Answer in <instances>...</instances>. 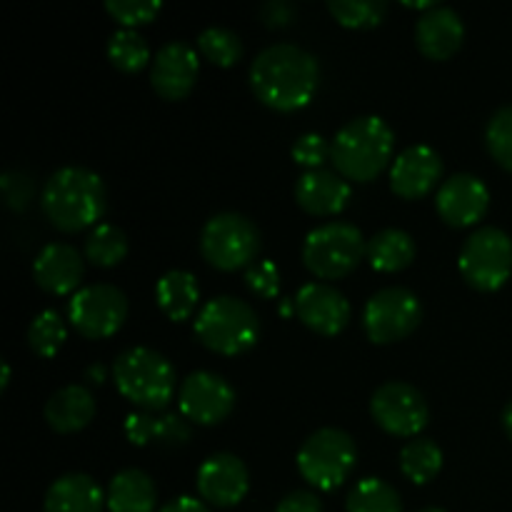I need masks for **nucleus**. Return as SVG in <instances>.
Masks as SVG:
<instances>
[{
	"label": "nucleus",
	"mask_w": 512,
	"mask_h": 512,
	"mask_svg": "<svg viewBox=\"0 0 512 512\" xmlns=\"http://www.w3.org/2000/svg\"><path fill=\"white\" fill-rule=\"evenodd\" d=\"M320 83V65L310 50L295 43H273L255 55L250 88L255 98L275 110H295L310 103Z\"/></svg>",
	"instance_id": "obj_1"
},
{
	"label": "nucleus",
	"mask_w": 512,
	"mask_h": 512,
	"mask_svg": "<svg viewBox=\"0 0 512 512\" xmlns=\"http://www.w3.org/2000/svg\"><path fill=\"white\" fill-rule=\"evenodd\" d=\"M105 183L85 165H63L43 185L40 205L55 228L75 233L95 225L105 213Z\"/></svg>",
	"instance_id": "obj_2"
},
{
	"label": "nucleus",
	"mask_w": 512,
	"mask_h": 512,
	"mask_svg": "<svg viewBox=\"0 0 512 512\" xmlns=\"http://www.w3.org/2000/svg\"><path fill=\"white\" fill-rule=\"evenodd\" d=\"M395 133L380 115H358L335 133L330 160L340 175L368 183L393 158Z\"/></svg>",
	"instance_id": "obj_3"
},
{
	"label": "nucleus",
	"mask_w": 512,
	"mask_h": 512,
	"mask_svg": "<svg viewBox=\"0 0 512 512\" xmlns=\"http://www.w3.org/2000/svg\"><path fill=\"white\" fill-rule=\"evenodd\" d=\"M113 380L118 393L140 410H165L178 385L173 363L145 345L123 350L115 358Z\"/></svg>",
	"instance_id": "obj_4"
},
{
	"label": "nucleus",
	"mask_w": 512,
	"mask_h": 512,
	"mask_svg": "<svg viewBox=\"0 0 512 512\" xmlns=\"http://www.w3.org/2000/svg\"><path fill=\"white\" fill-rule=\"evenodd\" d=\"M195 335L205 348L223 355H240L260 338V318L255 308L235 295H215L195 318Z\"/></svg>",
	"instance_id": "obj_5"
},
{
	"label": "nucleus",
	"mask_w": 512,
	"mask_h": 512,
	"mask_svg": "<svg viewBox=\"0 0 512 512\" xmlns=\"http://www.w3.org/2000/svg\"><path fill=\"white\" fill-rule=\"evenodd\" d=\"M368 240L358 225L330 220L310 230L303 240V263L310 273L323 280H335L358 268Z\"/></svg>",
	"instance_id": "obj_6"
},
{
	"label": "nucleus",
	"mask_w": 512,
	"mask_h": 512,
	"mask_svg": "<svg viewBox=\"0 0 512 512\" xmlns=\"http://www.w3.org/2000/svg\"><path fill=\"white\" fill-rule=\"evenodd\" d=\"M263 245V235L248 215L225 210L215 213L200 230V253L213 268L238 270L253 265Z\"/></svg>",
	"instance_id": "obj_7"
},
{
	"label": "nucleus",
	"mask_w": 512,
	"mask_h": 512,
	"mask_svg": "<svg viewBox=\"0 0 512 512\" xmlns=\"http://www.w3.org/2000/svg\"><path fill=\"white\" fill-rule=\"evenodd\" d=\"M358 445L340 428H320L305 438L298 450V470L313 488L333 490L355 468Z\"/></svg>",
	"instance_id": "obj_8"
},
{
	"label": "nucleus",
	"mask_w": 512,
	"mask_h": 512,
	"mask_svg": "<svg viewBox=\"0 0 512 512\" xmlns=\"http://www.w3.org/2000/svg\"><path fill=\"white\" fill-rule=\"evenodd\" d=\"M458 265L473 288H503L512 275V238L498 225H480L465 238Z\"/></svg>",
	"instance_id": "obj_9"
},
{
	"label": "nucleus",
	"mask_w": 512,
	"mask_h": 512,
	"mask_svg": "<svg viewBox=\"0 0 512 512\" xmlns=\"http://www.w3.org/2000/svg\"><path fill=\"white\" fill-rule=\"evenodd\" d=\"M423 318L420 298L405 285H388L370 295L363 308V328L373 343H395L418 328Z\"/></svg>",
	"instance_id": "obj_10"
},
{
	"label": "nucleus",
	"mask_w": 512,
	"mask_h": 512,
	"mask_svg": "<svg viewBox=\"0 0 512 512\" xmlns=\"http://www.w3.org/2000/svg\"><path fill=\"white\" fill-rule=\"evenodd\" d=\"M70 325L85 338H108L128 318V298L113 283H93L73 293L68 303Z\"/></svg>",
	"instance_id": "obj_11"
},
{
	"label": "nucleus",
	"mask_w": 512,
	"mask_h": 512,
	"mask_svg": "<svg viewBox=\"0 0 512 512\" xmlns=\"http://www.w3.org/2000/svg\"><path fill=\"white\" fill-rule=\"evenodd\" d=\"M370 415L390 435L418 438L420 430L428 425L430 408L425 395L413 383L388 380L370 398Z\"/></svg>",
	"instance_id": "obj_12"
},
{
	"label": "nucleus",
	"mask_w": 512,
	"mask_h": 512,
	"mask_svg": "<svg viewBox=\"0 0 512 512\" xmlns=\"http://www.w3.org/2000/svg\"><path fill=\"white\" fill-rule=\"evenodd\" d=\"M235 388L213 370H195L180 383V413L200 425H215L235 408Z\"/></svg>",
	"instance_id": "obj_13"
},
{
	"label": "nucleus",
	"mask_w": 512,
	"mask_h": 512,
	"mask_svg": "<svg viewBox=\"0 0 512 512\" xmlns=\"http://www.w3.org/2000/svg\"><path fill=\"white\" fill-rule=\"evenodd\" d=\"M248 465L233 453H213L198 468V493L205 503L218 508H233L248 495Z\"/></svg>",
	"instance_id": "obj_14"
},
{
	"label": "nucleus",
	"mask_w": 512,
	"mask_h": 512,
	"mask_svg": "<svg viewBox=\"0 0 512 512\" xmlns=\"http://www.w3.org/2000/svg\"><path fill=\"white\" fill-rule=\"evenodd\" d=\"M200 73V60L193 45L185 40H170L160 45L150 68V83L165 100H180L193 90Z\"/></svg>",
	"instance_id": "obj_15"
},
{
	"label": "nucleus",
	"mask_w": 512,
	"mask_h": 512,
	"mask_svg": "<svg viewBox=\"0 0 512 512\" xmlns=\"http://www.w3.org/2000/svg\"><path fill=\"white\" fill-rule=\"evenodd\" d=\"M490 190L483 178L473 173H455L440 185L435 195V208L445 223L455 225H473L488 213Z\"/></svg>",
	"instance_id": "obj_16"
},
{
	"label": "nucleus",
	"mask_w": 512,
	"mask_h": 512,
	"mask_svg": "<svg viewBox=\"0 0 512 512\" xmlns=\"http://www.w3.org/2000/svg\"><path fill=\"white\" fill-rule=\"evenodd\" d=\"M293 300L300 320L320 335L340 333L348 325L350 313H353L350 300L335 285L320 283V280L300 285Z\"/></svg>",
	"instance_id": "obj_17"
},
{
	"label": "nucleus",
	"mask_w": 512,
	"mask_h": 512,
	"mask_svg": "<svg viewBox=\"0 0 512 512\" xmlns=\"http://www.w3.org/2000/svg\"><path fill=\"white\" fill-rule=\"evenodd\" d=\"M440 175H443V160H440L438 150L428 143H415L408 145L393 160V168H390V188L400 198H420V195L433 190Z\"/></svg>",
	"instance_id": "obj_18"
},
{
	"label": "nucleus",
	"mask_w": 512,
	"mask_h": 512,
	"mask_svg": "<svg viewBox=\"0 0 512 512\" xmlns=\"http://www.w3.org/2000/svg\"><path fill=\"white\" fill-rule=\"evenodd\" d=\"M465 23L460 13L450 5L435 3L430 10H423L415 20V43L420 53L433 60H445L463 45Z\"/></svg>",
	"instance_id": "obj_19"
},
{
	"label": "nucleus",
	"mask_w": 512,
	"mask_h": 512,
	"mask_svg": "<svg viewBox=\"0 0 512 512\" xmlns=\"http://www.w3.org/2000/svg\"><path fill=\"white\" fill-rule=\"evenodd\" d=\"M83 258L70 243H48L33 260V278L45 293L65 295L83 280ZM78 293V290H75Z\"/></svg>",
	"instance_id": "obj_20"
},
{
	"label": "nucleus",
	"mask_w": 512,
	"mask_h": 512,
	"mask_svg": "<svg viewBox=\"0 0 512 512\" xmlns=\"http://www.w3.org/2000/svg\"><path fill=\"white\" fill-rule=\"evenodd\" d=\"M125 435L133 445H163L178 448L193 438L188 418L168 410H133L125 418Z\"/></svg>",
	"instance_id": "obj_21"
},
{
	"label": "nucleus",
	"mask_w": 512,
	"mask_h": 512,
	"mask_svg": "<svg viewBox=\"0 0 512 512\" xmlns=\"http://www.w3.org/2000/svg\"><path fill=\"white\" fill-rule=\"evenodd\" d=\"M353 188L348 178L328 168L305 170L295 183V200L313 215H335L348 205Z\"/></svg>",
	"instance_id": "obj_22"
},
{
	"label": "nucleus",
	"mask_w": 512,
	"mask_h": 512,
	"mask_svg": "<svg viewBox=\"0 0 512 512\" xmlns=\"http://www.w3.org/2000/svg\"><path fill=\"white\" fill-rule=\"evenodd\" d=\"M105 495L85 473H65L50 483L43 512H103Z\"/></svg>",
	"instance_id": "obj_23"
},
{
	"label": "nucleus",
	"mask_w": 512,
	"mask_h": 512,
	"mask_svg": "<svg viewBox=\"0 0 512 512\" xmlns=\"http://www.w3.org/2000/svg\"><path fill=\"white\" fill-rule=\"evenodd\" d=\"M43 415L50 428L58 430V433H75L93 420L95 398L85 385H63L45 400Z\"/></svg>",
	"instance_id": "obj_24"
},
{
	"label": "nucleus",
	"mask_w": 512,
	"mask_h": 512,
	"mask_svg": "<svg viewBox=\"0 0 512 512\" xmlns=\"http://www.w3.org/2000/svg\"><path fill=\"white\" fill-rule=\"evenodd\" d=\"M105 503L110 512H158V488L145 470L123 468L110 480Z\"/></svg>",
	"instance_id": "obj_25"
},
{
	"label": "nucleus",
	"mask_w": 512,
	"mask_h": 512,
	"mask_svg": "<svg viewBox=\"0 0 512 512\" xmlns=\"http://www.w3.org/2000/svg\"><path fill=\"white\" fill-rule=\"evenodd\" d=\"M155 298L170 320H188L198 308L200 285L190 270H168L155 285Z\"/></svg>",
	"instance_id": "obj_26"
},
{
	"label": "nucleus",
	"mask_w": 512,
	"mask_h": 512,
	"mask_svg": "<svg viewBox=\"0 0 512 512\" xmlns=\"http://www.w3.org/2000/svg\"><path fill=\"white\" fill-rule=\"evenodd\" d=\"M370 265L383 273H395L413 263L415 258V240L408 230L403 228H383L368 240L365 248Z\"/></svg>",
	"instance_id": "obj_27"
},
{
	"label": "nucleus",
	"mask_w": 512,
	"mask_h": 512,
	"mask_svg": "<svg viewBox=\"0 0 512 512\" xmlns=\"http://www.w3.org/2000/svg\"><path fill=\"white\" fill-rule=\"evenodd\" d=\"M443 468V450L433 438H413L400 448V470L405 478L423 485L430 483Z\"/></svg>",
	"instance_id": "obj_28"
},
{
	"label": "nucleus",
	"mask_w": 512,
	"mask_h": 512,
	"mask_svg": "<svg viewBox=\"0 0 512 512\" xmlns=\"http://www.w3.org/2000/svg\"><path fill=\"white\" fill-rule=\"evenodd\" d=\"M348 512H403L400 493L380 478H363L353 485L345 500Z\"/></svg>",
	"instance_id": "obj_29"
},
{
	"label": "nucleus",
	"mask_w": 512,
	"mask_h": 512,
	"mask_svg": "<svg viewBox=\"0 0 512 512\" xmlns=\"http://www.w3.org/2000/svg\"><path fill=\"white\" fill-rule=\"evenodd\" d=\"M85 260L98 268H113L128 255V235L113 223H98L83 245Z\"/></svg>",
	"instance_id": "obj_30"
},
{
	"label": "nucleus",
	"mask_w": 512,
	"mask_h": 512,
	"mask_svg": "<svg viewBox=\"0 0 512 512\" xmlns=\"http://www.w3.org/2000/svg\"><path fill=\"white\" fill-rule=\"evenodd\" d=\"M108 58L115 68L135 73L150 60V45L135 28H118L108 38Z\"/></svg>",
	"instance_id": "obj_31"
},
{
	"label": "nucleus",
	"mask_w": 512,
	"mask_h": 512,
	"mask_svg": "<svg viewBox=\"0 0 512 512\" xmlns=\"http://www.w3.org/2000/svg\"><path fill=\"white\" fill-rule=\"evenodd\" d=\"M65 343V320L58 310H40L28 325V345L40 358H53Z\"/></svg>",
	"instance_id": "obj_32"
},
{
	"label": "nucleus",
	"mask_w": 512,
	"mask_h": 512,
	"mask_svg": "<svg viewBox=\"0 0 512 512\" xmlns=\"http://www.w3.org/2000/svg\"><path fill=\"white\" fill-rule=\"evenodd\" d=\"M198 48L210 63L215 65H235L243 55V43L235 30L225 28V25H210V28L200 30L198 35Z\"/></svg>",
	"instance_id": "obj_33"
},
{
	"label": "nucleus",
	"mask_w": 512,
	"mask_h": 512,
	"mask_svg": "<svg viewBox=\"0 0 512 512\" xmlns=\"http://www.w3.org/2000/svg\"><path fill=\"white\" fill-rule=\"evenodd\" d=\"M330 13L348 28H373L383 20L388 3L385 0H330Z\"/></svg>",
	"instance_id": "obj_34"
},
{
	"label": "nucleus",
	"mask_w": 512,
	"mask_h": 512,
	"mask_svg": "<svg viewBox=\"0 0 512 512\" xmlns=\"http://www.w3.org/2000/svg\"><path fill=\"white\" fill-rule=\"evenodd\" d=\"M485 145L490 155L512 173V103L500 105L485 125Z\"/></svg>",
	"instance_id": "obj_35"
},
{
	"label": "nucleus",
	"mask_w": 512,
	"mask_h": 512,
	"mask_svg": "<svg viewBox=\"0 0 512 512\" xmlns=\"http://www.w3.org/2000/svg\"><path fill=\"white\" fill-rule=\"evenodd\" d=\"M105 8L125 28H133V25L150 23L160 13L163 3L160 0H105Z\"/></svg>",
	"instance_id": "obj_36"
},
{
	"label": "nucleus",
	"mask_w": 512,
	"mask_h": 512,
	"mask_svg": "<svg viewBox=\"0 0 512 512\" xmlns=\"http://www.w3.org/2000/svg\"><path fill=\"white\" fill-rule=\"evenodd\" d=\"M245 285L250 293L260 295V298H275L280 293V270L273 260H255L245 270Z\"/></svg>",
	"instance_id": "obj_37"
},
{
	"label": "nucleus",
	"mask_w": 512,
	"mask_h": 512,
	"mask_svg": "<svg viewBox=\"0 0 512 512\" xmlns=\"http://www.w3.org/2000/svg\"><path fill=\"white\" fill-rule=\"evenodd\" d=\"M0 190H3V198L10 208L23 210L33 200L35 183L25 170H5L0 175Z\"/></svg>",
	"instance_id": "obj_38"
},
{
	"label": "nucleus",
	"mask_w": 512,
	"mask_h": 512,
	"mask_svg": "<svg viewBox=\"0 0 512 512\" xmlns=\"http://www.w3.org/2000/svg\"><path fill=\"white\" fill-rule=\"evenodd\" d=\"M330 155L328 140L320 133H303L293 143V158L298 165H305L308 170L323 168V160Z\"/></svg>",
	"instance_id": "obj_39"
},
{
	"label": "nucleus",
	"mask_w": 512,
	"mask_h": 512,
	"mask_svg": "<svg viewBox=\"0 0 512 512\" xmlns=\"http://www.w3.org/2000/svg\"><path fill=\"white\" fill-rule=\"evenodd\" d=\"M275 512H323V503L310 490H293L280 500Z\"/></svg>",
	"instance_id": "obj_40"
},
{
	"label": "nucleus",
	"mask_w": 512,
	"mask_h": 512,
	"mask_svg": "<svg viewBox=\"0 0 512 512\" xmlns=\"http://www.w3.org/2000/svg\"><path fill=\"white\" fill-rule=\"evenodd\" d=\"M158 512H210V508L203 500L190 498V495H180V498L168 500Z\"/></svg>",
	"instance_id": "obj_41"
},
{
	"label": "nucleus",
	"mask_w": 512,
	"mask_h": 512,
	"mask_svg": "<svg viewBox=\"0 0 512 512\" xmlns=\"http://www.w3.org/2000/svg\"><path fill=\"white\" fill-rule=\"evenodd\" d=\"M263 18L265 23L270 25H285L290 23V18H293V8H290L288 3H283V0H273V3H268L263 8Z\"/></svg>",
	"instance_id": "obj_42"
},
{
	"label": "nucleus",
	"mask_w": 512,
	"mask_h": 512,
	"mask_svg": "<svg viewBox=\"0 0 512 512\" xmlns=\"http://www.w3.org/2000/svg\"><path fill=\"white\" fill-rule=\"evenodd\" d=\"M500 420H503L505 433H508V438L512 440V400L503 408V415H500Z\"/></svg>",
	"instance_id": "obj_43"
},
{
	"label": "nucleus",
	"mask_w": 512,
	"mask_h": 512,
	"mask_svg": "<svg viewBox=\"0 0 512 512\" xmlns=\"http://www.w3.org/2000/svg\"><path fill=\"white\" fill-rule=\"evenodd\" d=\"M10 383V363L8 360H0V390L8 388Z\"/></svg>",
	"instance_id": "obj_44"
},
{
	"label": "nucleus",
	"mask_w": 512,
	"mask_h": 512,
	"mask_svg": "<svg viewBox=\"0 0 512 512\" xmlns=\"http://www.w3.org/2000/svg\"><path fill=\"white\" fill-rule=\"evenodd\" d=\"M293 305H295V300H283V305H280V310H283V315L293 313Z\"/></svg>",
	"instance_id": "obj_45"
},
{
	"label": "nucleus",
	"mask_w": 512,
	"mask_h": 512,
	"mask_svg": "<svg viewBox=\"0 0 512 512\" xmlns=\"http://www.w3.org/2000/svg\"><path fill=\"white\" fill-rule=\"evenodd\" d=\"M88 373L95 375V383H100V380H103V368H98V365H93V368H90Z\"/></svg>",
	"instance_id": "obj_46"
},
{
	"label": "nucleus",
	"mask_w": 512,
	"mask_h": 512,
	"mask_svg": "<svg viewBox=\"0 0 512 512\" xmlns=\"http://www.w3.org/2000/svg\"><path fill=\"white\" fill-rule=\"evenodd\" d=\"M418 512H448V510H443V508H423V510H418Z\"/></svg>",
	"instance_id": "obj_47"
}]
</instances>
